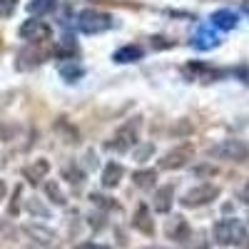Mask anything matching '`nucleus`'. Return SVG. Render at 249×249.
I'll return each instance as SVG.
<instances>
[{
    "label": "nucleus",
    "instance_id": "6e6552de",
    "mask_svg": "<svg viewBox=\"0 0 249 249\" xmlns=\"http://www.w3.org/2000/svg\"><path fill=\"white\" fill-rule=\"evenodd\" d=\"M187 222L182 219V217H170L167 219V224H164V234H167L170 239H175V242H182L184 237H187Z\"/></svg>",
    "mask_w": 249,
    "mask_h": 249
},
{
    "label": "nucleus",
    "instance_id": "9d476101",
    "mask_svg": "<svg viewBox=\"0 0 249 249\" xmlns=\"http://www.w3.org/2000/svg\"><path fill=\"white\" fill-rule=\"evenodd\" d=\"M48 170H50L48 160H37V162H33V164H30V167H25V177H28L33 184H37L40 179H43V177L48 175Z\"/></svg>",
    "mask_w": 249,
    "mask_h": 249
},
{
    "label": "nucleus",
    "instance_id": "ddd939ff",
    "mask_svg": "<svg viewBox=\"0 0 249 249\" xmlns=\"http://www.w3.org/2000/svg\"><path fill=\"white\" fill-rule=\"evenodd\" d=\"M135 227L140 232H147V234H152V230H155V224H152V219H150V212L144 210V207H137V214H135Z\"/></svg>",
    "mask_w": 249,
    "mask_h": 249
},
{
    "label": "nucleus",
    "instance_id": "20e7f679",
    "mask_svg": "<svg viewBox=\"0 0 249 249\" xmlns=\"http://www.w3.org/2000/svg\"><path fill=\"white\" fill-rule=\"evenodd\" d=\"M217 195H219V190L214 184H199V187H195V190H190V192H184V197H182V204L184 207H202V204H210L212 199H217Z\"/></svg>",
    "mask_w": 249,
    "mask_h": 249
},
{
    "label": "nucleus",
    "instance_id": "dca6fc26",
    "mask_svg": "<svg viewBox=\"0 0 249 249\" xmlns=\"http://www.w3.org/2000/svg\"><path fill=\"white\" fill-rule=\"evenodd\" d=\"M115 57H117V62H135V60L142 57V50H140V48H124V50H120Z\"/></svg>",
    "mask_w": 249,
    "mask_h": 249
},
{
    "label": "nucleus",
    "instance_id": "0eeeda50",
    "mask_svg": "<svg viewBox=\"0 0 249 249\" xmlns=\"http://www.w3.org/2000/svg\"><path fill=\"white\" fill-rule=\"evenodd\" d=\"M110 28V15L97 13V10H85L80 15V30L82 33H100Z\"/></svg>",
    "mask_w": 249,
    "mask_h": 249
},
{
    "label": "nucleus",
    "instance_id": "7ed1b4c3",
    "mask_svg": "<svg viewBox=\"0 0 249 249\" xmlns=\"http://www.w3.org/2000/svg\"><path fill=\"white\" fill-rule=\"evenodd\" d=\"M137 135H140V120H130L124 127L115 135L112 142H107V150H117V152H124V150H130L132 144L137 142Z\"/></svg>",
    "mask_w": 249,
    "mask_h": 249
},
{
    "label": "nucleus",
    "instance_id": "39448f33",
    "mask_svg": "<svg viewBox=\"0 0 249 249\" xmlns=\"http://www.w3.org/2000/svg\"><path fill=\"white\" fill-rule=\"evenodd\" d=\"M192 155H195L192 144H179V147L170 150L167 155L160 160V167L162 170H179V167H184V164L192 160Z\"/></svg>",
    "mask_w": 249,
    "mask_h": 249
},
{
    "label": "nucleus",
    "instance_id": "9b49d317",
    "mask_svg": "<svg viewBox=\"0 0 249 249\" xmlns=\"http://www.w3.org/2000/svg\"><path fill=\"white\" fill-rule=\"evenodd\" d=\"M172 207V187H160V190L155 192V210L157 212H167Z\"/></svg>",
    "mask_w": 249,
    "mask_h": 249
},
{
    "label": "nucleus",
    "instance_id": "2eb2a0df",
    "mask_svg": "<svg viewBox=\"0 0 249 249\" xmlns=\"http://www.w3.org/2000/svg\"><path fill=\"white\" fill-rule=\"evenodd\" d=\"M55 0H30L28 3V13H33V15H45V13H50V10H55Z\"/></svg>",
    "mask_w": 249,
    "mask_h": 249
},
{
    "label": "nucleus",
    "instance_id": "f03ea898",
    "mask_svg": "<svg viewBox=\"0 0 249 249\" xmlns=\"http://www.w3.org/2000/svg\"><path fill=\"white\" fill-rule=\"evenodd\" d=\"M210 157L230 160V162H244L249 157V144L242 140H222L219 144L210 147Z\"/></svg>",
    "mask_w": 249,
    "mask_h": 249
},
{
    "label": "nucleus",
    "instance_id": "aec40b11",
    "mask_svg": "<svg viewBox=\"0 0 249 249\" xmlns=\"http://www.w3.org/2000/svg\"><path fill=\"white\" fill-rule=\"evenodd\" d=\"M239 199L244 202V204H249V182L242 187V192H239Z\"/></svg>",
    "mask_w": 249,
    "mask_h": 249
},
{
    "label": "nucleus",
    "instance_id": "f257e3e1",
    "mask_svg": "<svg viewBox=\"0 0 249 249\" xmlns=\"http://www.w3.org/2000/svg\"><path fill=\"white\" fill-rule=\"evenodd\" d=\"M212 237L217 244H234V247H244L247 239V230L239 219H219L212 230Z\"/></svg>",
    "mask_w": 249,
    "mask_h": 249
},
{
    "label": "nucleus",
    "instance_id": "1a4fd4ad",
    "mask_svg": "<svg viewBox=\"0 0 249 249\" xmlns=\"http://www.w3.org/2000/svg\"><path fill=\"white\" fill-rule=\"evenodd\" d=\"M122 175H124V170L120 167V164L110 162V164H105V172H102V184H105V187H117Z\"/></svg>",
    "mask_w": 249,
    "mask_h": 249
},
{
    "label": "nucleus",
    "instance_id": "f3484780",
    "mask_svg": "<svg viewBox=\"0 0 249 249\" xmlns=\"http://www.w3.org/2000/svg\"><path fill=\"white\" fill-rule=\"evenodd\" d=\"M45 192H48V197H50L55 204H65V195L60 192L57 182H45Z\"/></svg>",
    "mask_w": 249,
    "mask_h": 249
},
{
    "label": "nucleus",
    "instance_id": "a211bd4d",
    "mask_svg": "<svg viewBox=\"0 0 249 249\" xmlns=\"http://www.w3.org/2000/svg\"><path fill=\"white\" fill-rule=\"evenodd\" d=\"M13 8H15V0H0V18L10 15V13H13Z\"/></svg>",
    "mask_w": 249,
    "mask_h": 249
},
{
    "label": "nucleus",
    "instance_id": "4be33fe9",
    "mask_svg": "<svg viewBox=\"0 0 249 249\" xmlns=\"http://www.w3.org/2000/svg\"><path fill=\"white\" fill-rule=\"evenodd\" d=\"M77 249H110V247H102V244H82Z\"/></svg>",
    "mask_w": 249,
    "mask_h": 249
},
{
    "label": "nucleus",
    "instance_id": "423d86ee",
    "mask_svg": "<svg viewBox=\"0 0 249 249\" xmlns=\"http://www.w3.org/2000/svg\"><path fill=\"white\" fill-rule=\"evenodd\" d=\"M18 33L23 40H28V43H43V40L50 37V25L43 23V20H25Z\"/></svg>",
    "mask_w": 249,
    "mask_h": 249
},
{
    "label": "nucleus",
    "instance_id": "f8f14e48",
    "mask_svg": "<svg viewBox=\"0 0 249 249\" xmlns=\"http://www.w3.org/2000/svg\"><path fill=\"white\" fill-rule=\"evenodd\" d=\"M37 62H43V55H40L37 50H25L18 55V70H30L35 68Z\"/></svg>",
    "mask_w": 249,
    "mask_h": 249
},
{
    "label": "nucleus",
    "instance_id": "412c9836",
    "mask_svg": "<svg viewBox=\"0 0 249 249\" xmlns=\"http://www.w3.org/2000/svg\"><path fill=\"white\" fill-rule=\"evenodd\" d=\"M197 175H214V167H197Z\"/></svg>",
    "mask_w": 249,
    "mask_h": 249
},
{
    "label": "nucleus",
    "instance_id": "6ab92c4d",
    "mask_svg": "<svg viewBox=\"0 0 249 249\" xmlns=\"http://www.w3.org/2000/svg\"><path fill=\"white\" fill-rule=\"evenodd\" d=\"M152 150H155L152 144H147V147H142V150H137V155H135V157H137V160L142 162L144 157H150V155H152Z\"/></svg>",
    "mask_w": 249,
    "mask_h": 249
},
{
    "label": "nucleus",
    "instance_id": "5701e85b",
    "mask_svg": "<svg viewBox=\"0 0 249 249\" xmlns=\"http://www.w3.org/2000/svg\"><path fill=\"white\" fill-rule=\"evenodd\" d=\"M5 192H8V187H5V182H0V199L5 197Z\"/></svg>",
    "mask_w": 249,
    "mask_h": 249
},
{
    "label": "nucleus",
    "instance_id": "4468645a",
    "mask_svg": "<svg viewBox=\"0 0 249 249\" xmlns=\"http://www.w3.org/2000/svg\"><path fill=\"white\" fill-rule=\"evenodd\" d=\"M155 179H157L155 170H140V172H135V184L140 187V190H152Z\"/></svg>",
    "mask_w": 249,
    "mask_h": 249
}]
</instances>
